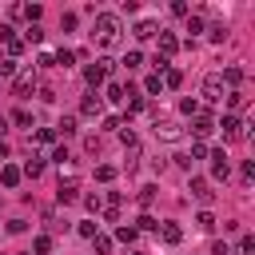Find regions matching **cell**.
<instances>
[{
    "label": "cell",
    "mask_w": 255,
    "mask_h": 255,
    "mask_svg": "<svg viewBox=\"0 0 255 255\" xmlns=\"http://www.w3.org/2000/svg\"><path fill=\"white\" fill-rule=\"evenodd\" d=\"M151 199H155V187H143V191H139V203H143V207H151Z\"/></svg>",
    "instance_id": "obj_42"
},
{
    "label": "cell",
    "mask_w": 255,
    "mask_h": 255,
    "mask_svg": "<svg viewBox=\"0 0 255 255\" xmlns=\"http://www.w3.org/2000/svg\"><path fill=\"white\" fill-rule=\"evenodd\" d=\"M135 235H139L135 227H116V239H120V243H135Z\"/></svg>",
    "instance_id": "obj_26"
},
{
    "label": "cell",
    "mask_w": 255,
    "mask_h": 255,
    "mask_svg": "<svg viewBox=\"0 0 255 255\" xmlns=\"http://www.w3.org/2000/svg\"><path fill=\"white\" fill-rule=\"evenodd\" d=\"M92 247H96L100 255H108V251H112V239H108V235H96V239H92Z\"/></svg>",
    "instance_id": "obj_34"
},
{
    "label": "cell",
    "mask_w": 255,
    "mask_h": 255,
    "mask_svg": "<svg viewBox=\"0 0 255 255\" xmlns=\"http://www.w3.org/2000/svg\"><path fill=\"white\" fill-rule=\"evenodd\" d=\"M207 36L219 44V40H227V28H223V24H211V28H207Z\"/></svg>",
    "instance_id": "obj_35"
},
{
    "label": "cell",
    "mask_w": 255,
    "mask_h": 255,
    "mask_svg": "<svg viewBox=\"0 0 255 255\" xmlns=\"http://www.w3.org/2000/svg\"><path fill=\"white\" fill-rule=\"evenodd\" d=\"M219 128H223V139H243V135H247V131H243L247 124H243L239 116H223V120H219Z\"/></svg>",
    "instance_id": "obj_6"
},
{
    "label": "cell",
    "mask_w": 255,
    "mask_h": 255,
    "mask_svg": "<svg viewBox=\"0 0 255 255\" xmlns=\"http://www.w3.org/2000/svg\"><path fill=\"white\" fill-rule=\"evenodd\" d=\"M96 179H100V183H112V179H116V167H112V163H100V167H96Z\"/></svg>",
    "instance_id": "obj_22"
},
{
    "label": "cell",
    "mask_w": 255,
    "mask_h": 255,
    "mask_svg": "<svg viewBox=\"0 0 255 255\" xmlns=\"http://www.w3.org/2000/svg\"><path fill=\"white\" fill-rule=\"evenodd\" d=\"M120 32H124V24H120L116 12H100V16H96V32H92V36H96V44H100L104 52L120 44Z\"/></svg>",
    "instance_id": "obj_1"
},
{
    "label": "cell",
    "mask_w": 255,
    "mask_h": 255,
    "mask_svg": "<svg viewBox=\"0 0 255 255\" xmlns=\"http://www.w3.org/2000/svg\"><path fill=\"white\" fill-rule=\"evenodd\" d=\"M72 60H76V56H72V52H68V48H60V52H56V56H52V64H60V68H68V64H72Z\"/></svg>",
    "instance_id": "obj_28"
},
{
    "label": "cell",
    "mask_w": 255,
    "mask_h": 255,
    "mask_svg": "<svg viewBox=\"0 0 255 255\" xmlns=\"http://www.w3.org/2000/svg\"><path fill=\"white\" fill-rule=\"evenodd\" d=\"M131 255H143V251H131Z\"/></svg>",
    "instance_id": "obj_50"
},
{
    "label": "cell",
    "mask_w": 255,
    "mask_h": 255,
    "mask_svg": "<svg viewBox=\"0 0 255 255\" xmlns=\"http://www.w3.org/2000/svg\"><path fill=\"white\" fill-rule=\"evenodd\" d=\"M100 112H104V96H100V92H88V96L80 100V116L92 120V116H100Z\"/></svg>",
    "instance_id": "obj_7"
},
{
    "label": "cell",
    "mask_w": 255,
    "mask_h": 255,
    "mask_svg": "<svg viewBox=\"0 0 255 255\" xmlns=\"http://www.w3.org/2000/svg\"><path fill=\"white\" fill-rule=\"evenodd\" d=\"M36 88V68H24V72H16V80H12V92L16 96H28Z\"/></svg>",
    "instance_id": "obj_5"
},
{
    "label": "cell",
    "mask_w": 255,
    "mask_h": 255,
    "mask_svg": "<svg viewBox=\"0 0 255 255\" xmlns=\"http://www.w3.org/2000/svg\"><path fill=\"white\" fill-rule=\"evenodd\" d=\"M203 155H207V147H203V143H191V155H187V159H203Z\"/></svg>",
    "instance_id": "obj_45"
},
{
    "label": "cell",
    "mask_w": 255,
    "mask_h": 255,
    "mask_svg": "<svg viewBox=\"0 0 255 255\" xmlns=\"http://www.w3.org/2000/svg\"><path fill=\"white\" fill-rule=\"evenodd\" d=\"M20 16H28V20L36 24V20L44 16V8H40V4H24V8H20Z\"/></svg>",
    "instance_id": "obj_23"
},
{
    "label": "cell",
    "mask_w": 255,
    "mask_h": 255,
    "mask_svg": "<svg viewBox=\"0 0 255 255\" xmlns=\"http://www.w3.org/2000/svg\"><path fill=\"white\" fill-rule=\"evenodd\" d=\"M179 84H183V76H179L175 68H167V72H163V88H179Z\"/></svg>",
    "instance_id": "obj_24"
},
{
    "label": "cell",
    "mask_w": 255,
    "mask_h": 255,
    "mask_svg": "<svg viewBox=\"0 0 255 255\" xmlns=\"http://www.w3.org/2000/svg\"><path fill=\"white\" fill-rule=\"evenodd\" d=\"M199 96H203L207 104H219V100L227 96V84H223V76H219V72H207V76H203V84H199Z\"/></svg>",
    "instance_id": "obj_2"
},
{
    "label": "cell",
    "mask_w": 255,
    "mask_h": 255,
    "mask_svg": "<svg viewBox=\"0 0 255 255\" xmlns=\"http://www.w3.org/2000/svg\"><path fill=\"white\" fill-rule=\"evenodd\" d=\"M8 40H12V28H8V24H0V44H8Z\"/></svg>",
    "instance_id": "obj_47"
},
{
    "label": "cell",
    "mask_w": 255,
    "mask_h": 255,
    "mask_svg": "<svg viewBox=\"0 0 255 255\" xmlns=\"http://www.w3.org/2000/svg\"><path fill=\"white\" fill-rule=\"evenodd\" d=\"M44 40V28L40 24H28V32H24V44H40Z\"/></svg>",
    "instance_id": "obj_20"
},
{
    "label": "cell",
    "mask_w": 255,
    "mask_h": 255,
    "mask_svg": "<svg viewBox=\"0 0 255 255\" xmlns=\"http://www.w3.org/2000/svg\"><path fill=\"white\" fill-rule=\"evenodd\" d=\"M179 239H183V231H179V223H163V243H171V247H175Z\"/></svg>",
    "instance_id": "obj_17"
},
{
    "label": "cell",
    "mask_w": 255,
    "mask_h": 255,
    "mask_svg": "<svg viewBox=\"0 0 255 255\" xmlns=\"http://www.w3.org/2000/svg\"><path fill=\"white\" fill-rule=\"evenodd\" d=\"M4 128H8V120H4V116H0V135H4Z\"/></svg>",
    "instance_id": "obj_49"
},
{
    "label": "cell",
    "mask_w": 255,
    "mask_h": 255,
    "mask_svg": "<svg viewBox=\"0 0 255 255\" xmlns=\"http://www.w3.org/2000/svg\"><path fill=\"white\" fill-rule=\"evenodd\" d=\"M143 92H147V96H159V92H163V80H159V72L143 80Z\"/></svg>",
    "instance_id": "obj_18"
},
{
    "label": "cell",
    "mask_w": 255,
    "mask_h": 255,
    "mask_svg": "<svg viewBox=\"0 0 255 255\" xmlns=\"http://www.w3.org/2000/svg\"><path fill=\"white\" fill-rule=\"evenodd\" d=\"M120 139H124V147H128V151H131V147H139V139H135V131H131V128H124V131H120Z\"/></svg>",
    "instance_id": "obj_31"
},
{
    "label": "cell",
    "mask_w": 255,
    "mask_h": 255,
    "mask_svg": "<svg viewBox=\"0 0 255 255\" xmlns=\"http://www.w3.org/2000/svg\"><path fill=\"white\" fill-rule=\"evenodd\" d=\"M187 191H191L199 203H211V199H215V191H211V183H207V179H191V183H187Z\"/></svg>",
    "instance_id": "obj_8"
},
{
    "label": "cell",
    "mask_w": 255,
    "mask_h": 255,
    "mask_svg": "<svg viewBox=\"0 0 255 255\" xmlns=\"http://www.w3.org/2000/svg\"><path fill=\"white\" fill-rule=\"evenodd\" d=\"M191 131H195L199 139H203V135H211V131H215V120H211L207 112H199V116H195V124H191Z\"/></svg>",
    "instance_id": "obj_12"
},
{
    "label": "cell",
    "mask_w": 255,
    "mask_h": 255,
    "mask_svg": "<svg viewBox=\"0 0 255 255\" xmlns=\"http://www.w3.org/2000/svg\"><path fill=\"white\" fill-rule=\"evenodd\" d=\"M52 159H56L60 167H68V163H72V155H68V147H56V151H52Z\"/></svg>",
    "instance_id": "obj_37"
},
{
    "label": "cell",
    "mask_w": 255,
    "mask_h": 255,
    "mask_svg": "<svg viewBox=\"0 0 255 255\" xmlns=\"http://www.w3.org/2000/svg\"><path fill=\"white\" fill-rule=\"evenodd\" d=\"M155 36V20H139L135 24V40H151Z\"/></svg>",
    "instance_id": "obj_14"
},
{
    "label": "cell",
    "mask_w": 255,
    "mask_h": 255,
    "mask_svg": "<svg viewBox=\"0 0 255 255\" xmlns=\"http://www.w3.org/2000/svg\"><path fill=\"white\" fill-rule=\"evenodd\" d=\"M20 171H24V175H28V179H36V175H40V171H44V159H40V155H32V159H28V163H24V167H20Z\"/></svg>",
    "instance_id": "obj_16"
},
{
    "label": "cell",
    "mask_w": 255,
    "mask_h": 255,
    "mask_svg": "<svg viewBox=\"0 0 255 255\" xmlns=\"http://www.w3.org/2000/svg\"><path fill=\"white\" fill-rule=\"evenodd\" d=\"M124 68H128V72H139V68H143V56H139V52H128V56H124Z\"/></svg>",
    "instance_id": "obj_21"
},
{
    "label": "cell",
    "mask_w": 255,
    "mask_h": 255,
    "mask_svg": "<svg viewBox=\"0 0 255 255\" xmlns=\"http://www.w3.org/2000/svg\"><path fill=\"white\" fill-rule=\"evenodd\" d=\"M239 255H255V239H251V235L239 239Z\"/></svg>",
    "instance_id": "obj_39"
},
{
    "label": "cell",
    "mask_w": 255,
    "mask_h": 255,
    "mask_svg": "<svg viewBox=\"0 0 255 255\" xmlns=\"http://www.w3.org/2000/svg\"><path fill=\"white\" fill-rule=\"evenodd\" d=\"M195 223H199L203 231H211V227H215V215H211V211H199V215H195Z\"/></svg>",
    "instance_id": "obj_33"
},
{
    "label": "cell",
    "mask_w": 255,
    "mask_h": 255,
    "mask_svg": "<svg viewBox=\"0 0 255 255\" xmlns=\"http://www.w3.org/2000/svg\"><path fill=\"white\" fill-rule=\"evenodd\" d=\"M108 72H112V60H96V64H88L84 68V80H88V92H96L104 80H108Z\"/></svg>",
    "instance_id": "obj_3"
},
{
    "label": "cell",
    "mask_w": 255,
    "mask_h": 255,
    "mask_svg": "<svg viewBox=\"0 0 255 255\" xmlns=\"http://www.w3.org/2000/svg\"><path fill=\"white\" fill-rule=\"evenodd\" d=\"M223 100H227V116H239V112L247 108V96H243V92H227Z\"/></svg>",
    "instance_id": "obj_13"
},
{
    "label": "cell",
    "mask_w": 255,
    "mask_h": 255,
    "mask_svg": "<svg viewBox=\"0 0 255 255\" xmlns=\"http://www.w3.org/2000/svg\"><path fill=\"white\" fill-rule=\"evenodd\" d=\"M151 131H155V139H163V143H175V139L183 135V128H179L175 120H155V128H151Z\"/></svg>",
    "instance_id": "obj_4"
},
{
    "label": "cell",
    "mask_w": 255,
    "mask_h": 255,
    "mask_svg": "<svg viewBox=\"0 0 255 255\" xmlns=\"http://www.w3.org/2000/svg\"><path fill=\"white\" fill-rule=\"evenodd\" d=\"M24 227H28V223H24V219H8V231H12V235H20V231H24Z\"/></svg>",
    "instance_id": "obj_46"
},
{
    "label": "cell",
    "mask_w": 255,
    "mask_h": 255,
    "mask_svg": "<svg viewBox=\"0 0 255 255\" xmlns=\"http://www.w3.org/2000/svg\"><path fill=\"white\" fill-rule=\"evenodd\" d=\"M108 100L120 104V100H124V84H108Z\"/></svg>",
    "instance_id": "obj_40"
},
{
    "label": "cell",
    "mask_w": 255,
    "mask_h": 255,
    "mask_svg": "<svg viewBox=\"0 0 255 255\" xmlns=\"http://www.w3.org/2000/svg\"><path fill=\"white\" fill-rule=\"evenodd\" d=\"M84 207H88L92 215H100V211H104V199H100V195H88V199H84Z\"/></svg>",
    "instance_id": "obj_32"
},
{
    "label": "cell",
    "mask_w": 255,
    "mask_h": 255,
    "mask_svg": "<svg viewBox=\"0 0 255 255\" xmlns=\"http://www.w3.org/2000/svg\"><path fill=\"white\" fill-rule=\"evenodd\" d=\"M20 179H24V171H20L16 163H4V167H0V183H4V187H20Z\"/></svg>",
    "instance_id": "obj_11"
},
{
    "label": "cell",
    "mask_w": 255,
    "mask_h": 255,
    "mask_svg": "<svg viewBox=\"0 0 255 255\" xmlns=\"http://www.w3.org/2000/svg\"><path fill=\"white\" fill-rule=\"evenodd\" d=\"M8 76H16V60L0 56V80H8Z\"/></svg>",
    "instance_id": "obj_27"
},
{
    "label": "cell",
    "mask_w": 255,
    "mask_h": 255,
    "mask_svg": "<svg viewBox=\"0 0 255 255\" xmlns=\"http://www.w3.org/2000/svg\"><path fill=\"white\" fill-rule=\"evenodd\" d=\"M12 120H16V124H24V128H28V124H32V112H24V108H20V112H12Z\"/></svg>",
    "instance_id": "obj_41"
},
{
    "label": "cell",
    "mask_w": 255,
    "mask_h": 255,
    "mask_svg": "<svg viewBox=\"0 0 255 255\" xmlns=\"http://www.w3.org/2000/svg\"><path fill=\"white\" fill-rule=\"evenodd\" d=\"M155 36H159V56H163V60L179 52V40H175V32H155Z\"/></svg>",
    "instance_id": "obj_10"
},
{
    "label": "cell",
    "mask_w": 255,
    "mask_h": 255,
    "mask_svg": "<svg viewBox=\"0 0 255 255\" xmlns=\"http://www.w3.org/2000/svg\"><path fill=\"white\" fill-rule=\"evenodd\" d=\"M36 68H52V52H40L36 56Z\"/></svg>",
    "instance_id": "obj_44"
},
{
    "label": "cell",
    "mask_w": 255,
    "mask_h": 255,
    "mask_svg": "<svg viewBox=\"0 0 255 255\" xmlns=\"http://www.w3.org/2000/svg\"><path fill=\"white\" fill-rule=\"evenodd\" d=\"M80 235H84V239H96L100 231H96V223H92V219H84V223H80Z\"/></svg>",
    "instance_id": "obj_38"
},
{
    "label": "cell",
    "mask_w": 255,
    "mask_h": 255,
    "mask_svg": "<svg viewBox=\"0 0 255 255\" xmlns=\"http://www.w3.org/2000/svg\"><path fill=\"white\" fill-rule=\"evenodd\" d=\"M187 32H191V36H195V32H203V20H199V16H191V20H187Z\"/></svg>",
    "instance_id": "obj_43"
},
{
    "label": "cell",
    "mask_w": 255,
    "mask_h": 255,
    "mask_svg": "<svg viewBox=\"0 0 255 255\" xmlns=\"http://www.w3.org/2000/svg\"><path fill=\"white\" fill-rule=\"evenodd\" d=\"M135 231H159V223H155L151 215H139V219H135Z\"/></svg>",
    "instance_id": "obj_25"
},
{
    "label": "cell",
    "mask_w": 255,
    "mask_h": 255,
    "mask_svg": "<svg viewBox=\"0 0 255 255\" xmlns=\"http://www.w3.org/2000/svg\"><path fill=\"white\" fill-rule=\"evenodd\" d=\"M0 159H8V143L4 139H0Z\"/></svg>",
    "instance_id": "obj_48"
},
{
    "label": "cell",
    "mask_w": 255,
    "mask_h": 255,
    "mask_svg": "<svg viewBox=\"0 0 255 255\" xmlns=\"http://www.w3.org/2000/svg\"><path fill=\"white\" fill-rule=\"evenodd\" d=\"M56 128H60V131H64V135H72V131H76V116H64V120H60V124H56Z\"/></svg>",
    "instance_id": "obj_36"
},
{
    "label": "cell",
    "mask_w": 255,
    "mask_h": 255,
    "mask_svg": "<svg viewBox=\"0 0 255 255\" xmlns=\"http://www.w3.org/2000/svg\"><path fill=\"white\" fill-rule=\"evenodd\" d=\"M56 199H60V203H76V199H80V183H76V179H60Z\"/></svg>",
    "instance_id": "obj_9"
},
{
    "label": "cell",
    "mask_w": 255,
    "mask_h": 255,
    "mask_svg": "<svg viewBox=\"0 0 255 255\" xmlns=\"http://www.w3.org/2000/svg\"><path fill=\"white\" fill-rule=\"evenodd\" d=\"M179 112H183V116H199L203 108H199V100H183V104H179Z\"/></svg>",
    "instance_id": "obj_29"
},
{
    "label": "cell",
    "mask_w": 255,
    "mask_h": 255,
    "mask_svg": "<svg viewBox=\"0 0 255 255\" xmlns=\"http://www.w3.org/2000/svg\"><path fill=\"white\" fill-rule=\"evenodd\" d=\"M32 251H36V255H52V239H48V235H36V239H32Z\"/></svg>",
    "instance_id": "obj_19"
},
{
    "label": "cell",
    "mask_w": 255,
    "mask_h": 255,
    "mask_svg": "<svg viewBox=\"0 0 255 255\" xmlns=\"http://www.w3.org/2000/svg\"><path fill=\"white\" fill-rule=\"evenodd\" d=\"M52 139H56V131H52V128H40V131H36V143H40V147H48Z\"/></svg>",
    "instance_id": "obj_30"
},
{
    "label": "cell",
    "mask_w": 255,
    "mask_h": 255,
    "mask_svg": "<svg viewBox=\"0 0 255 255\" xmlns=\"http://www.w3.org/2000/svg\"><path fill=\"white\" fill-rule=\"evenodd\" d=\"M219 76H223V84H227V88H235V84L243 80V68H239V64H231V68H227V72H219Z\"/></svg>",
    "instance_id": "obj_15"
}]
</instances>
